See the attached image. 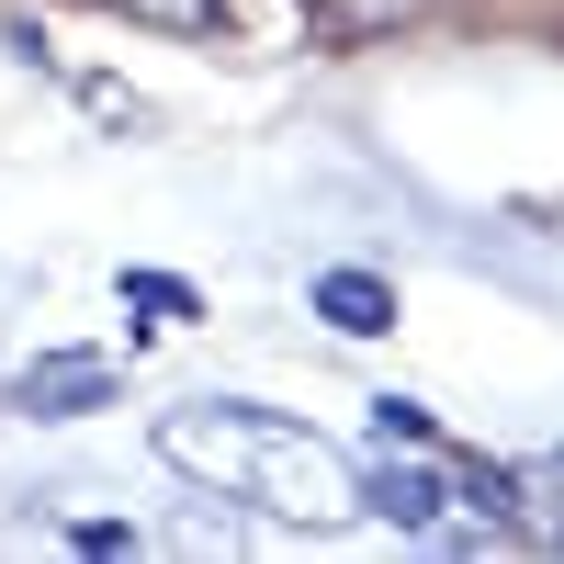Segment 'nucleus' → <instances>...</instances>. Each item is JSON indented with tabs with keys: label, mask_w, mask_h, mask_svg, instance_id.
Wrapping results in <instances>:
<instances>
[{
	"label": "nucleus",
	"mask_w": 564,
	"mask_h": 564,
	"mask_svg": "<svg viewBox=\"0 0 564 564\" xmlns=\"http://www.w3.org/2000/svg\"><path fill=\"white\" fill-rule=\"evenodd\" d=\"M159 463L193 475L204 497L260 508V520H350V486H361V463L327 430H305L282 406H249V395L159 406Z\"/></svg>",
	"instance_id": "obj_1"
},
{
	"label": "nucleus",
	"mask_w": 564,
	"mask_h": 564,
	"mask_svg": "<svg viewBox=\"0 0 564 564\" xmlns=\"http://www.w3.org/2000/svg\"><path fill=\"white\" fill-rule=\"evenodd\" d=\"M90 406H113V361H90V350H57V361L12 372V417H90Z\"/></svg>",
	"instance_id": "obj_2"
},
{
	"label": "nucleus",
	"mask_w": 564,
	"mask_h": 564,
	"mask_svg": "<svg viewBox=\"0 0 564 564\" xmlns=\"http://www.w3.org/2000/svg\"><path fill=\"white\" fill-rule=\"evenodd\" d=\"M350 508H372V520H395V531H441L452 475H441V463H372V475L350 486Z\"/></svg>",
	"instance_id": "obj_3"
},
{
	"label": "nucleus",
	"mask_w": 564,
	"mask_h": 564,
	"mask_svg": "<svg viewBox=\"0 0 564 564\" xmlns=\"http://www.w3.org/2000/svg\"><path fill=\"white\" fill-rule=\"evenodd\" d=\"M305 305L339 327V339H384L395 327V294H384V271H316L305 282Z\"/></svg>",
	"instance_id": "obj_4"
},
{
	"label": "nucleus",
	"mask_w": 564,
	"mask_h": 564,
	"mask_svg": "<svg viewBox=\"0 0 564 564\" xmlns=\"http://www.w3.org/2000/svg\"><path fill=\"white\" fill-rule=\"evenodd\" d=\"M135 23H170V34H226V0H124Z\"/></svg>",
	"instance_id": "obj_5"
},
{
	"label": "nucleus",
	"mask_w": 564,
	"mask_h": 564,
	"mask_svg": "<svg viewBox=\"0 0 564 564\" xmlns=\"http://www.w3.org/2000/svg\"><path fill=\"white\" fill-rule=\"evenodd\" d=\"M124 305H148V316H193V282H181V271H124Z\"/></svg>",
	"instance_id": "obj_6"
},
{
	"label": "nucleus",
	"mask_w": 564,
	"mask_h": 564,
	"mask_svg": "<svg viewBox=\"0 0 564 564\" xmlns=\"http://www.w3.org/2000/svg\"><path fill=\"white\" fill-rule=\"evenodd\" d=\"M372 430H384V441H430V406H417V395H372Z\"/></svg>",
	"instance_id": "obj_7"
}]
</instances>
